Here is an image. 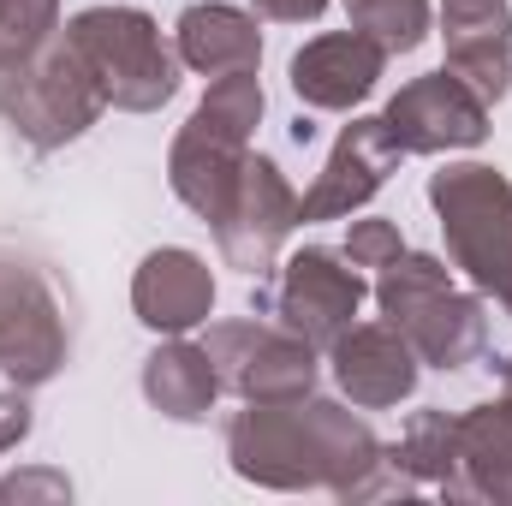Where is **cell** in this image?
<instances>
[{
    "instance_id": "obj_25",
    "label": "cell",
    "mask_w": 512,
    "mask_h": 506,
    "mask_svg": "<svg viewBox=\"0 0 512 506\" xmlns=\"http://www.w3.org/2000/svg\"><path fill=\"white\" fill-rule=\"evenodd\" d=\"M30 429H36V411L24 399V387H6L0 393V453H12L18 441H30Z\"/></svg>"
},
{
    "instance_id": "obj_26",
    "label": "cell",
    "mask_w": 512,
    "mask_h": 506,
    "mask_svg": "<svg viewBox=\"0 0 512 506\" xmlns=\"http://www.w3.org/2000/svg\"><path fill=\"white\" fill-rule=\"evenodd\" d=\"M328 12V0H256V18H274V24H316Z\"/></svg>"
},
{
    "instance_id": "obj_7",
    "label": "cell",
    "mask_w": 512,
    "mask_h": 506,
    "mask_svg": "<svg viewBox=\"0 0 512 506\" xmlns=\"http://www.w3.org/2000/svg\"><path fill=\"white\" fill-rule=\"evenodd\" d=\"M203 352H209L221 387H233L245 405L304 399V393H316V381H322L316 346L298 340V334L280 328V322H215L209 340H203Z\"/></svg>"
},
{
    "instance_id": "obj_3",
    "label": "cell",
    "mask_w": 512,
    "mask_h": 506,
    "mask_svg": "<svg viewBox=\"0 0 512 506\" xmlns=\"http://www.w3.org/2000/svg\"><path fill=\"white\" fill-rule=\"evenodd\" d=\"M262 126V78L256 72H227L209 84V96L197 102V114L179 126L173 149H167V185L173 197L197 215V221H221L233 191H239V173H245V155H251V137Z\"/></svg>"
},
{
    "instance_id": "obj_1",
    "label": "cell",
    "mask_w": 512,
    "mask_h": 506,
    "mask_svg": "<svg viewBox=\"0 0 512 506\" xmlns=\"http://www.w3.org/2000/svg\"><path fill=\"white\" fill-rule=\"evenodd\" d=\"M227 459L256 489H328L340 501H405L417 483L387 465L382 435L358 417V405L340 399H280V405H245L227 423Z\"/></svg>"
},
{
    "instance_id": "obj_17",
    "label": "cell",
    "mask_w": 512,
    "mask_h": 506,
    "mask_svg": "<svg viewBox=\"0 0 512 506\" xmlns=\"http://www.w3.org/2000/svg\"><path fill=\"white\" fill-rule=\"evenodd\" d=\"M447 72H459L489 108L512 90V6L507 0H441Z\"/></svg>"
},
{
    "instance_id": "obj_2",
    "label": "cell",
    "mask_w": 512,
    "mask_h": 506,
    "mask_svg": "<svg viewBox=\"0 0 512 506\" xmlns=\"http://www.w3.org/2000/svg\"><path fill=\"white\" fill-rule=\"evenodd\" d=\"M376 304L382 322L405 334L417 364L441 376L477 364L489 346V304L477 292H459L447 262L429 251H399L387 268H376Z\"/></svg>"
},
{
    "instance_id": "obj_13",
    "label": "cell",
    "mask_w": 512,
    "mask_h": 506,
    "mask_svg": "<svg viewBox=\"0 0 512 506\" xmlns=\"http://www.w3.org/2000/svg\"><path fill=\"white\" fill-rule=\"evenodd\" d=\"M435 489L465 506H512V387L453 417V459Z\"/></svg>"
},
{
    "instance_id": "obj_10",
    "label": "cell",
    "mask_w": 512,
    "mask_h": 506,
    "mask_svg": "<svg viewBox=\"0 0 512 506\" xmlns=\"http://www.w3.org/2000/svg\"><path fill=\"white\" fill-rule=\"evenodd\" d=\"M298 227V191L292 179L280 173L274 155H245V173H239V191L227 203V215L215 221V245L227 256V268L262 280L274 268V256L286 245V233Z\"/></svg>"
},
{
    "instance_id": "obj_9",
    "label": "cell",
    "mask_w": 512,
    "mask_h": 506,
    "mask_svg": "<svg viewBox=\"0 0 512 506\" xmlns=\"http://www.w3.org/2000/svg\"><path fill=\"white\" fill-rule=\"evenodd\" d=\"M102 108H108V96L96 90L90 66H84V60L72 54V42L60 36V42L30 66V78L18 84V96H12V108H6L0 120L18 131L36 155H54V149H66L72 137H84V131L96 126Z\"/></svg>"
},
{
    "instance_id": "obj_22",
    "label": "cell",
    "mask_w": 512,
    "mask_h": 506,
    "mask_svg": "<svg viewBox=\"0 0 512 506\" xmlns=\"http://www.w3.org/2000/svg\"><path fill=\"white\" fill-rule=\"evenodd\" d=\"M346 24L364 30L387 60L423 48L429 36V0H346Z\"/></svg>"
},
{
    "instance_id": "obj_8",
    "label": "cell",
    "mask_w": 512,
    "mask_h": 506,
    "mask_svg": "<svg viewBox=\"0 0 512 506\" xmlns=\"http://www.w3.org/2000/svg\"><path fill=\"white\" fill-rule=\"evenodd\" d=\"M364 274L352 268L346 251L328 245H304L298 256H286L274 292H268V316L280 328H292L298 340H310L316 352H328L364 310Z\"/></svg>"
},
{
    "instance_id": "obj_19",
    "label": "cell",
    "mask_w": 512,
    "mask_h": 506,
    "mask_svg": "<svg viewBox=\"0 0 512 506\" xmlns=\"http://www.w3.org/2000/svg\"><path fill=\"white\" fill-rule=\"evenodd\" d=\"M143 399L173 423H203L221 399V376H215L203 346H191L185 334H167L143 358Z\"/></svg>"
},
{
    "instance_id": "obj_16",
    "label": "cell",
    "mask_w": 512,
    "mask_h": 506,
    "mask_svg": "<svg viewBox=\"0 0 512 506\" xmlns=\"http://www.w3.org/2000/svg\"><path fill=\"white\" fill-rule=\"evenodd\" d=\"M131 310L155 334H191L215 316V274L197 251L161 245L137 262L131 274Z\"/></svg>"
},
{
    "instance_id": "obj_4",
    "label": "cell",
    "mask_w": 512,
    "mask_h": 506,
    "mask_svg": "<svg viewBox=\"0 0 512 506\" xmlns=\"http://www.w3.org/2000/svg\"><path fill=\"white\" fill-rule=\"evenodd\" d=\"M429 209L441 221L447 262L512 316V179L489 161H453L429 173Z\"/></svg>"
},
{
    "instance_id": "obj_21",
    "label": "cell",
    "mask_w": 512,
    "mask_h": 506,
    "mask_svg": "<svg viewBox=\"0 0 512 506\" xmlns=\"http://www.w3.org/2000/svg\"><path fill=\"white\" fill-rule=\"evenodd\" d=\"M447 459H453V417L447 411H411V423L399 429V441L387 447V465H399L417 489L423 483H441V471H447Z\"/></svg>"
},
{
    "instance_id": "obj_20",
    "label": "cell",
    "mask_w": 512,
    "mask_h": 506,
    "mask_svg": "<svg viewBox=\"0 0 512 506\" xmlns=\"http://www.w3.org/2000/svg\"><path fill=\"white\" fill-rule=\"evenodd\" d=\"M60 42V0H0V114L12 108L30 66Z\"/></svg>"
},
{
    "instance_id": "obj_15",
    "label": "cell",
    "mask_w": 512,
    "mask_h": 506,
    "mask_svg": "<svg viewBox=\"0 0 512 506\" xmlns=\"http://www.w3.org/2000/svg\"><path fill=\"white\" fill-rule=\"evenodd\" d=\"M328 370L334 387L358 405V411H387L399 399L417 393V352L405 346V334L393 322H352L334 346H328Z\"/></svg>"
},
{
    "instance_id": "obj_11",
    "label": "cell",
    "mask_w": 512,
    "mask_h": 506,
    "mask_svg": "<svg viewBox=\"0 0 512 506\" xmlns=\"http://www.w3.org/2000/svg\"><path fill=\"white\" fill-rule=\"evenodd\" d=\"M387 131L405 155H447V149H477L489 137V102L459 78V72H423L387 102Z\"/></svg>"
},
{
    "instance_id": "obj_24",
    "label": "cell",
    "mask_w": 512,
    "mask_h": 506,
    "mask_svg": "<svg viewBox=\"0 0 512 506\" xmlns=\"http://www.w3.org/2000/svg\"><path fill=\"white\" fill-rule=\"evenodd\" d=\"M54 506L72 501V483L66 471H18V477H0V506Z\"/></svg>"
},
{
    "instance_id": "obj_5",
    "label": "cell",
    "mask_w": 512,
    "mask_h": 506,
    "mask_svg": "<svg viewBox=\"0 0 512 506\" xmlns=\"http://www.w3.org/2000/svg\"><path fill=\"white\" fill-rule=\"evenodd\" d=\"M72 54L90 66L96 90L120 114H155L179 90V54L161 42V24L143 6H84L60 30Z\"/></svg>"
},
{
    "instance_id": "obj_6",
    "label": "cell",
    "mask_w": 512,
    "mask_h": 506,
    "mask_svg": "<svg viewBox=\"0 0 512 506\" xmlns=\"http://www.w3.org/2000/svg\"><path fill=\"white\" fill-rule=\"evenodd\" d=\"M72 358V328L60 292L42 268L0 256V376L12 387H48Z\"/></svg>"
},
{
    "instance_id": "obj_23",
    "label": "cell",
    "mask_w": 512,
    "mask_h": 506,
    "mask_svg": "<svg viewBox=\"0 0 512 506\" xmlns=\"http://www.w3.org/2000/svg\"><path fill=\"white\" fill-rule=\"evenodd\" d=\"M340 251L352 256V268H387L393 256L405 251V239H399V227L382 221V215H370V221H352V233H346V245Z\"/></svg>"
},
{
    "instance_id": "obj_14",
    "label": "cell",
    "mask_w": 512,
    "mask_h": 506,
    "mask_svg": "<svg viewBox=\"0 0 512 506\" xmlns=\"http://www.w3.org/2000/svg\"><path fill=\"white\" fill-rule=\"evenodd\" d=\"M387 72V54L364 36V30H334V36H316L292 54L286 78H292V96L316 114H352Z\"/></svg>"
},
{
    "instance_id": "obj_12",
    "label": "cell",
    "mask_w": 512,
    "mask_h": 506,
    "mask_svg": "<svg viewBox=\"0 0 512 506\" xmlns=\"http://www.w3.org/2000/svg\"><path fill=\"white\" fill-rule=\"evenodd\" d=\"M399 161H405V149L393 143V131H387L382 114H358L352 126L334 137V149H328L316 185L298 197V221H340V215H358L387 179L399 173Z\"/></svg>"
},
{
    "instance_id": "obj_18",
    "label": "cell",
    "mask_w": 512,
    "mask_h": 506,
    "mask_svg": "<svg viewBox=\"0 0 512 506\" xmlns=\"http://www.w3.org/2000/svg\"><path fill=\"white\" fill-rule=\"evenodd\" d=\"M173 36H179V66H191L203 78H227V72H256L262 66L256 12H239V6L197 0V6L179 12Z\"/></svg>"
}]
</instances>
